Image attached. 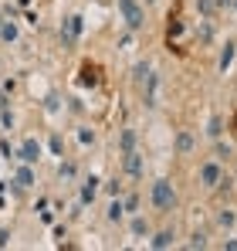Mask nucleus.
<instances>
[{"instance_id": "nucleus-21", "label": "nucleus", "mask_w": 237, "mask_h": 251, "mask_svg": "<svg viewBox=\"0 0 237 251\" xmlns=\"http://www.w3.org/2000/svg\"><path fill=\"white\" fill-rule=\"evenodd\" d=\"M220 224H224V227H231V224H234V214H231V210H224V214H220Z\"/></svg>"}, {"instance_id": "nucleus-18", "label": "nucleus", "mask_w": 237, "mask_h": 251, "mask_svg": "<svg viewBox=\"0 0 237 251\" xmlns=\"http://www.w3.org/2000/svg\"><path fill=\"white\" fill-rule=\"evenodd\" d=\"M210 136H220V116L210 119Z\"/></svg>"}, {"instance_id": "nucleus-13", "label": "nucleus", "mask_w": 237, "mask_h": 251, "mask_svg": "<svg viewBox=\"0 0 237 251\" xmlns=\"http://www.w3.org/2000/svg\"><path fill=\"white\" fill-rule=\"evenodd\" d=\"M0 38L10 44V41H17V27L14 24H0Z\"/></svg>"}, {"instance_id": "nucleus-4", "label": "nucleus", "mask_w": 237, "mask_h": 251, "mask_svg": "<svg viewBox=\"0 0 237 251\" xmlns=\"http://www.w3.org/2000/svg\"><path fill=\"white\" fill-rule=\"evenodd\" d=\"M200 183H203V187H217V183H220V167H217V163H203V167H200Z\"/></svg>"}, {"instance_id": "nucleus-20", "label": "nucleus", "mask_w": 237, "mask_h": 251, "mask_svg": "<svg viewBox=\"0 0 237 251\" xmlns=\"http://www.w3.org/2000/svg\"><path fill=\"white\" fill-rule=\"evenodd\" d=\"M190 248H193V251H197V248H207V238H203V234H197V238L190 241Z\"/></svg>"}, {"instance_id": "nucleus-9", "label": "nucleus", "mask_w": 237, "mask_h": 251, "mask_svg": "<svg viewBox=\"0 0 237 251\" xmlns=\"http://www.w3.org/2000/svg\"><path fill=\"white\" fill-rule=\"evenodd\" d=\"M153 248H156V251L173 248V231H159L156 238H153Z\"/></svg>"}, {"instance_id": "nucleus-3", "label": "nucleus", "mask_w": 237, "mask_h": 251, "mask_svg": "<svg viewBox=\"0 0 237 251\" xmlns=\"http://www.w3.org/2000/svg\"><path fill=\"white\" fill-rule=\"evenodd\" d=\"M81 34V17H68L65 21V27H61V41L65 44H75Z\"/></svg>"}, {"instance_id": "nucleus-11", "label": "nucleus", "mask_w": 237, "mask_h": 251, "mask_svg": "<svg viewBox=\"0 0 237 251\" xmlns=\"http://www.w3.org/2000/svg\"><path fill=\"white\" fill-rule=\"evenodd\" d=\"M190 150H193V136L190 132H180L176 136V153H190Z\"/></svg>"}, {"instance_id": "nucleus-22", "label": "nucleus", "mask_w": 237, "mask_h": 251, "mask_svg": "<svg viewBox=\"0 0 237 251\" xmlns=\"http://www.w3.org/2000/svg\"><path fill=\"white\" fill-rule=\"evenodd\" d=\"M105 190H109L112 197H118V180H109V183H105Z\"/></svg>"}, {"instance_id": "nucleus-14", "label": "nucleus", "mask_w": 237, "mask_h": 251, "mask_svg": "<svg viewBox=\"0 0 237 251\" xmlns=\"http://www.w3.org/2000/svg\"><path fill=\"white\" fill-rule=\"evenodd\" d=\"M122 210H125V204H122V201H112V207H109V221H118Z\"/></svg>"}, {"instance_id": "nucleus-10", "label": "nucleus", "mask_w": 237, "mask_h": 251, "mask_svg": "<svg viewBox=\"0 0 237 251\" xmlns=\"http://www.w3.org/2000/svg\"><path fill=\"white\" fill-rule=\"evenodd\" d=\"M17 187H34V170H31V167L17 170Z\"/></svg>"}, {"instance_id": "nucleus-8", "label": "nucleus", "mask_w": 237, "mask_h": 251, "mask_svg": "<svg viewBox=\"0 0 237 251\" xmlns=\"http://www.w3.org/2000/svg\"><path fill=\"white\" fill-rule=\"evenodd\" d=\"M95 194H98V180L92 176V180H85V187H81V204H92Z\"/></svg>"}, {"instance_id": "nucleus-2", "label": "nucleus", "mask_w": 237, "mask_h": 251, "mask_svg": "<svg viewBox=\"0 0 237 251\" xmlns=\"http://www.w3.org/2000/svg\"><path fill=\"white\" fill-rule=\"evenodd\" d=\"M173 204H176L173 183H169V180H156V183H153V207L156 210H173Z\"/></svg>"}, {"instance_id": "nucleus-12", "label": "nucleus", "mask_w": 237, "mask_h": 251, "mask_svg": "<svg viewBox=\"0 0 237 251\" xmlns=\"http://www.w3.org/2000/svg\"><path fill=\"white\" fill-rule=\"evenodd\" d=\"M129 150H136V132L132 129L122 132V153H129Z\"/></svg>"}, {"instance_id": "nucleus-25", "label": "nucleus", "mask_w": 237, "mask_h": 251, "mask_svg": "<svg viewBox=\"0 0 237 251\" xmlns=\"http://www.w3.org/2000/svg\"><path fill=\"white\" fill-rule=\"evenodd\" d=\"M234 7H237V0H234Z\"/></svg>"}, {"instance_id": "nucleus-6", "label": "nucleus", "mask_w": 237, "mask_h": 251, "mask_svg": "<svg viewBox=\"0 0 237 251\" xmlns=\"http://www.w3.org/2000/svg\"><path fill=\"white\" fill-rule=\"evenodd\" d=\"M125 173H129V176H139V173H142V160H139V153H136V150H129V153H125Z\"/></svg>"}, {"instance_id": "nucleus-15", "label": "nucleus", "mask_w": 237, "mask_h": 251, "mask_svg": "<svg viewBox=\"0 0 237 251\" xmlns=\"http://www.w3.org/2000/svg\"><path fill=\"white\" fill-rule=\"evenodd\" d=\"M132 75H136V82H142V78L149 75V65H136V72H132Z\"/></svg>"}, {"instance_id": "nucleus-1", "label": "nucleus", "mask_w": 237, "mask_h": 251, "mask_svg": "<svg viewBox=\"0 0 237 251\" xmlns=\"http://www.w3.org/2000/svg\"><path fill=\"white\" fill-rule=\"evenodd\" d=\"M118 14H122V21H125L129 31H139L146 24V10H142L139 0H118Z\"/></svg>"}, {"instance_id": "nucleus-19", "label": "nucleus", "mask_w": 237, "mask_h": 251, "mask_svg": "<svg viewBox=\"0 0 237 251\" xmlns=\"http://www.w3.org/2000/svg\"><path fill=\"white\" fill-rule=\"evenodd\" d=\"M61 176L71 180V176H75V167H71V163H61Z\"/></svg>"}, {"instance_id": "nucleus-7", "label": "nucleus", "mask_w": 237, "mask_h": 251, "mask_svg": "<svg viewBox=\"0 0 237 251\" xmlns=\"http://www.w3.org/2000/svg\"><path fill=\"white\" fill-rule=\"evenodd\" d=\"M234 54H237V44H234V41H227V48L220 51V72H227V68L234 65Z\"/></svg>"}, {"instance_id": "nucleus-17", "label": "nucleus", "mask_w": 237, "mask_h": 251, "mask_svg": "<svg viewBox=\"0 0 237 251\" xmlns=\"http://www.w3.org/2000/svg\"><path fill=\"white\" fill-rule=\"evenodd\" d=\"M197 7L203 14H213V0H197Z\"/></svg>"}, {"instance_id": "nucleus-24", "label": "nucleus", "mask_w": 237, "mask_h": 251, "mask_svg": "<svg viewBox=\"0 0 237 251\" xmlns=\"http://www.w3.org/2000/svg\"><path fill=\"white\" fill-rule=\"evenodd\" d=\"M224 248H227V251H237V241H227V245H224Z\"/></svg>"}, {"instance_id": "nucleus-23", "label": "nucleus", "mask_w": 237, "mask_h": 251, "mask_svg": "<svg viewBox=\"0 0 237 251\" xmlns=\"http://www.w3.org/2000/svg\"><path fill=\"white\" fill-rule=\"evenodd\" d=\"M7 241H10V231H0V248H7Z\"/></svg>"}, {"instance_id": "nucleus-16", "label": "nucleus", "mask_w": 237, "mask_h": 251, "mask_svg": "<svg viewBox=\"0 0 237 251\" xmlns=\"http://www.w3.org/2000/svg\"><path fill=\"white\" fill-rule=\"evenodd\" d=\"M132 234H146V221H142V217L132 221Z\"/></svg>"}, {"instance_id": "nucleus-5", "label": "nucleus", "mask_w": 237, "mask_h": 251, "mask_svg": "<svg viewBox=\"0 0 237 251\" xmlns=\"http://www.w3.org/2000/svg\"><path fill=\"white\" fill-rule=\"evenodd\" d=\"M21 160H24V163H38V160H41L38 139H24V146H21Z\"/></svg>"}]
</instances>
